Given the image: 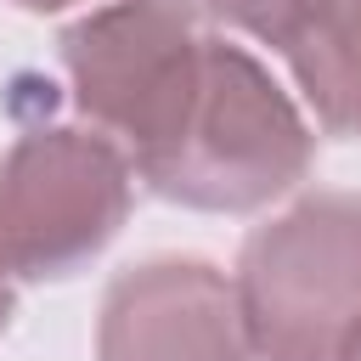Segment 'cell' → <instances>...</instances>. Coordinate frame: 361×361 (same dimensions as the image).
I'll use <instances>...</instances> for the list:
<instances>
[{"instance_id": "ba28073f", "label": "cell", "mask_w": 361, "mask_h": 361, "mask_svg": "<svg viewBox=\"0 0 361 361\" xmlns=\"http://www.w3.org/2000/svg\"><path fill=\"white\" fill-rule=\"evenodd\" d=\"M6 322H11V288H6V276H0V333H6Z\"/></svg>"}, {"instance_id": "30bf717a", "label": "cell", "mask_w": 361, "mask_h": 361, "mask_svg": "<svg viewBox=\"0 0 361 361\" xmlns=\"http://www.w3.org/2000/svg\"><path fill=\"white\" fill-rule=\"evenodd\" d=\"M350 361H361V344H355V350H350Z\"/></svg>"}, {"instance_id": "8992f818", "label": "cell", "mask_w": 361, "mask_h": 361, "mask_svg": "<svg viewBox=\"0 0 361 361\" xmlns=\"http://www.w3.org/2000/svg\"><path fill=\"white\" fill-rule=\"evenodd\" d=\"M288 62L322 130L361 135V0H316Z\"/></svg>"}, {"instance_id": "277c9868", "label": "cell", "mask_w": 361, "mask_h": 361, "mask_svg": "<svg viewBox=\"0 0 361 361\" xmlns=\"http://www.w3.org/2000/svg\"><path fill=\"white\" fill-rule=\"evenodd\" d=\"M203 39L192 0H113L79 17L62 34V68L79 113L135 164L175 124L197 79Z\"/></svg>"}, {"instance_id": "5b68a950", "label": "cell", "mask_w": 361, "mask_h": 361, "mask_svg": "<svg viewBox=\"0 0 361 361\" xmlns=\"http://www.w3.org/2000/svg\"><path fill=\"white\" fill-rule=\"evenodd\" d=\"M102 361H254L237 276L209 259H141L113 276L96 327Z\"/></svg>"}, {"instance_id": "3957f363", "label": "cell", "mask_w": 361, "mask_h": 361, "mask_svg": "<svg viewBox=\"0 0 361 361\" xmlns=\"http://www.w3.org/2000/svg\"><path fill=\"white\" fill-rule=\"evenodd\" d=\"M135 164L102 130L45 124L0 158V276L51 282L90 265L130 214Z\"/></svg>"}, {"instance_id": "6da1fadb", "label": "cell", "mask_w": 361, "mask_h": 361, "mask_svg": "<svg viewBox=\"0 0 361 361\" xmlns=\"http://www.w3.org/2000/svg\"><path fill=\"white\" fill-rule=\"evenodd\" d=\"M310 169V124L293 96L231 39H203L175 124L135 158V175L186 209L248 214Z\"/></svg>"}, {"instance_id": "9c48e42d", "label": "cell", "mask_w": 361, "mask_h": 361, "mask_svg": "<svg viewBox=\"0 0 361 361\" xmlns=\"http://www.w3.org/2000/svg\"><path fill=\"white\" fill-rule=\"evenodd\" d=\"M17 6H28V11H62V6H73V0H17Z\"/></svg>"}, {"instance_id": "7a4b0ae2", "label": "cell", "mask_w": 361, "mask_h": 361, "mask_svg": "<svg viewBox=\"0 0 361 361\" xmlns=\"http://www.w3.org/2000/svg\"><path fill=\"white\" fill-rule=\"evenodd\" d=\"M237 305L254 361H350L361 344V197L316 192L243 243Z\"/></svg>"}, {"instance_id": "52a82bcc", "label": "cell", "mask_w": 361, "mask_h": 361, "mask_svg": "<svg viewBox=\"0 0 361 361\" xmlns=\"http://www.w3.org/2000/svg\"><path fill=\"white\" fill-rule=\"evenodd\" d=\"M192 6H197L203 17H220V23L243 28V34H254L259 45L288 51L316 0H192Z\"/></svg>"}]
</instances>
